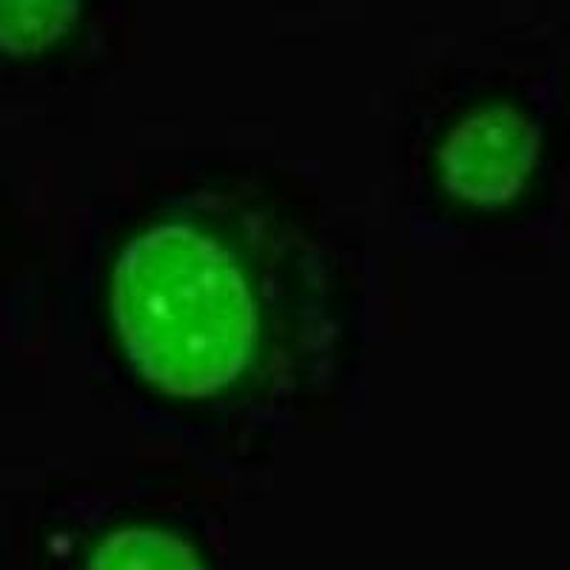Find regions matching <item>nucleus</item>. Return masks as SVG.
<instances>
[{"instance_id": "obj_1", "label": "nucleus", "mask_w": 570, "mask_h": 570, "mask_svg": "<svg viewBox=\"0 0 570 570\" xmlns=\"http://www.w3.org/2000/svg\"><path fill=\"white\" fill-rule=\"evenodd\" d=\"M115 343L155 394L254 409L323 389L343 351L328 254L252 183H208L155 212L109 272Z\"/></svg>"}, {"instance_id": "obj_2", "label": "nucleus", "mask_w": 570, "mask_h": 570, "mask_svg": "<svg viewBox=\"0 0 570 570\" xmlns=\"http://www.w3.org/2000/svg\"><path fill=\"white\" fill-rule=\"evenodd\" d=\"M542 166V129L517 104L488 100L448 126L436 142V183L460 206L505 212L531 191Z\"/></svg>"}, {"instance_id": "obj_3", "label": "nucleus", "mask_w": 570, "mask_h": 570, "mask_svg": "<svg viewBox=\"0 0 570 570\" xmlns=\"http://www.w3.org/2000/svg\"><path fill=\"white\" fill-rule=\"evenodd\" d=\"M89 570H206L200 553L180 533L155 525L115 528L89 557Z\"/></svg>"}, {"instance_id": "obj_4", "label": "nucleus", "mask_w": 570, "mask_h": 570, "mask_svg": "<svg viewBox=\"0 0 570 570\" xmlns=\"http://www.w3.org/2000/svg\"><path fill=\"white\" fill-rule=\"evenodd\" d=\"M83 0H0V55L40 58L75 32Z\"/></svg>"}]
</instances>
